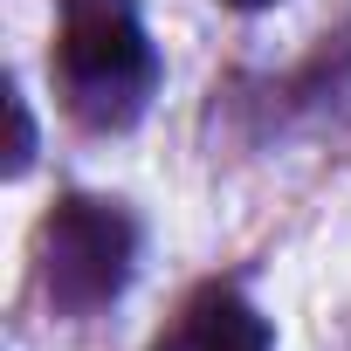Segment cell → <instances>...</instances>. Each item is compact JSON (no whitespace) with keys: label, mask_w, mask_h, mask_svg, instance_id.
<instances>
[{"label":"cell","mask_w":351,"mask_h":351,"mask_svg":"<svg viewBox=\"0 0 351 351\" xmlns=\"http://www.w3.org/2000/svg\"><path fill=\"white\" fill-rule=\"evenodd\" d=\"M56 69H62V97L83 124H97V131L131 124L158 83V56H152L138 0H62Z\"/></svg>","instance_id":"cell-1"},{"label":"cell","mask_w":351,"mask_h":351,"mask_svg":"<svg viewBox=\"0 0 351 351\" xmlns=\"http://www.w3.org/2000/svg\"><path fill=\"white\" fill-rule=\"evenodd\" d=\"M131 262H138V228H131V214L117 200L69 193L42 221V282L76 317L117 303L124 282H131Z\"/></svg>","instance_id":"cell-2"},{"label":"cell","mask_w":351,"mask_h":351,"mask_svg":"<svg viewBox=\"0 0 351 351\" xmlns=\"http://www.w3.org/2000/svg\"><path fill=\"white\" fill-rule=\"evenodd\" d=\"M152 351H276V330L234 282H207L165 317Z\"/></svg>","instance_id":"cell-3"},{"label":"cell","mask_w":351,"mask_h":351,"mask_svg":"<svg viewBox=\"0 0 351 351\" xmlns=\"http://www.w3.org/2000/svg\"><path fill=\"white\" fill-rule=\"evenodd\" d=\"M8 117H14V152H8V172H28V158H35V124H28L21 90H8Z\"/></svg>","instance_id":"cell-4"},{"label":"cell","mask_w":351,"mask_h":351,"mask_svg":"<svg viewBox=\"0 0 351 351\" xmlns=\"http://www.w3.org/2000/svg\"><path fill=\"white\" fill-rule=\"evenodd\" d=\"M228 8H276V0H228Z\"/></svg>","instance_id":"cell-5"}]
</instances>
